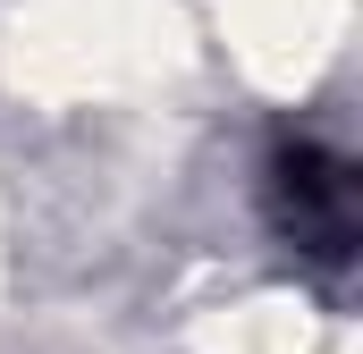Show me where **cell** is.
<instances>
[{"label": "cell", "instance_id": "1", "mask_svg": "<svg viewBox=\"0 0 363 354\" xmlns=\"http://www.w3.org/2000/svg\"><path fill=\"white\" fill-rule=\"evenodd\" d=\"M194 59L186 0H0V85L51 118L144 110Z\"/></svg>", "mask_w": 363, "mask_h": 354}, {"label": "cell", "instance_id": "2", "mask_svg": "<svg viewBox=\"0 0 363 354\" xmlns=\"http://www.w3.org/2000/svg\"><path fill=\"white\" fill-rule=\"evenodd\" d=\"M203 51L254 93V101H304L347 59L355 0H186Z\"/></svg>", "mask_w": 363, "mask_h": 354}, {"label": "cell", "instance_id": "3", "mask_svg": "<svg viewBox=\"0 0 363 354\" xmlns=\"http://www.w3.org/2000/svg\"><path fill=\"white\" fill-rule=\"evenodd\" d=\"M178 354H330V312L304 287H228L211 304H194L178 329Z\"/></svg>", "mask_w": 363, "mask_h": 354}, {"label": "cell", "instance_id": "4", "mask_svg": "<svg viewBox=\"0 0 363 354\" xmlns=\"http://www.w3.org/2000/svg\"><path fill=\"white\" fill-rule=\"evenodd\" d=\"M0 287H9V194H0Z\"/></svg>", "mask_w": 363, "mask_h": 354}]
</instances>
